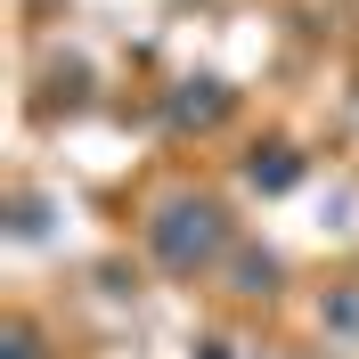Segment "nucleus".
Segmentation results:
<instances>
[{"mask_svg":"<svg viewBox=\"0 0 359 359\" xmlns=\"http://www.w3.org/2000/svg\"><path fill=\"white\" fill-rule=\"evenodd\" d=\"M212 245H221V212H212V204H180V212H163V229H156V253L172 269H196Z\"/></svg>","mask_w":359,"mask_h":359,"instance_id":"1","label":"nucleus"}]
</instances>
